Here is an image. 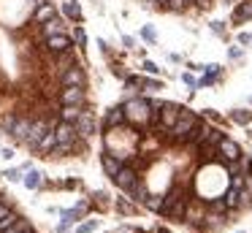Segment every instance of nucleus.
I'll return each instance as SVG.
<instances>
[{
    "instance_id": "obj_1",
    "label": "nucleus",
    "mask_w": 252,
    "mask_h": 233,
    "mask_svg": "<svg viewBox=\"0 0 252 233\" xmlns=\"http://www.w3.org/2000/svg\"><path fill=\"white\" fill-rule=\"evenodd\" d=\"M195 122H198V117H195L192 111H182L179 119H176V125L171 128V135H168V138H171V141H182V144H185L187 133L192 130V125H195Z\"/></svg>"
},
{
    "instance_id": "obj_2",
    "label": "nucleus",
    "mask_w": 252,
    "mask_h": 233,
    "mask_svg": "<svg viewBox=\"0 0 252 233\" xmlns=\"http://www.w3.org/2000/svg\"><path fill=\"white\" fill-rule=\"evenodd\" d=\"M138 179H141V176H138V173L133 171L130 166H125V163H122L120 173H117V176H114V184H117V187H120V190H125V193H130V190H133V187H136V184H138Z\"/></svg>"
},
{
    "instance_id": "obj_3",
    "label": "nucleus",
    "mask_w": 252,
    "mask_h": 233,
    "mask_svg": "<svg viewBox=\"0 0 252 233\" xmlns=\"http://www.w3.org/2000/svg\"><path fill=\"white\" fill-rule=\"evenodd\" d=\"M49 130H52V125H49V122H44V119H35V122L30 125V135L25 138V144H28L30 149H35V146L41 144V138H44V135L49 133Z\"/></svg>"
},
{
    "instance_id": "obj_4",
    "label": "nucleus",
    "mask_w": 252,
    "mask_h": 233,
    "mask_svg": "<svg viewBox=\"0 0 252 233\" xmlns=\"http://www.w3.org/2000/svg\"><path fill=\"white\" fill-rule=\"evenodd\" d=\"M55 133H57V144H73L79 138V130L73 122H60L55 128Z\"/></svg>"
},
{
    "instance_id": "obj_5",
    "label": "nucleus",
    "mask_w": 252,
    "mask_h": 233,
    "mask_svg": "<svg viewBox=\"0 0 252 233\" xmlns=\"http://www.w3.org/2000/svg\"><path fill=\"white\" fill-rule=\"evenodd\" d=\"M60 100H63V106H84V90L82 87H65Z\"/></svg>"
},
{
    "instance_id": "obj_6",
    "label": "nucleus",
    "mask_w": 252,
    "mask_h": 233,
    "mask_svg": "<svg viewBox=\"0 0 252 233\" xmlns=\"http://www.w3.org/2000/svg\"><path fill=\"white\" fill-rule=\"evenodd\" d=\"M206 133H209V125L203 122V119H198L195 125H192V130L187 133V138H185V144H192V146H198L203 138H206Z\"/></svg>"
},
{
    "instance_id": "obj_7",
    "label": "nucleus",
    "mask_w": 252,
    "mask_h": 233,
    "mask_svg": "<svg viewBox=\"0 0 252 233\" xmlns=\"http://www.w3.org/2000/svg\"><path fill=\"white\" fill-rule=\"evenodd\" d=\"M73 125H76L79 135H84V138H90V135L95 133V119H93V114H90V111H82V117H79Z\"/></svg>"
},
{
    "instance_id": "obj_8",
    "label": "nucleus",
    "mask_w": 252,
    "mask_h": 233,
    "mask_svg": "<svg viewBox=\"0 0 252 233\" xmlns=\"http://www.w3.org/2000/svg\"><path fill=\"white\" fill-rule=\"evenodd\" d=\"M46 46H49L52 52H57V54H65L68 49H71V38L63 35V33H57V35H49V38H46Z\"/></svg>"
},
{
    "instance_id": "obj_9",
    "label": "nucleus",
    "mask_w": 252,
    "mask_h": 233,
    "mask_svg": "<svg viewBox=\"0 0 252 233\" xmlns=\"http://www.w3.org/2000/svg\"><path fill=\"white\" fill-rule=\"evenodd\" d=\"M217 149H220V155H222L225 160H241V149H239V144H236V141H230V138H222Z\"/></svg>"
},
{
    "instance_id": "obj_10",
    "label": "nucleus",
    "mask_w": 252,
    "mask_h": 233,
    "mask_svg": "<svg viewBox=\"0 0 252 233\" xmlns=\"http://www.w3.org/2000/svg\"><path fill=\"white\" fill-rule=\"evenodd\" d=\"M63 84L65 87H84V70L79 68V65L68 68L65 73H63Z\"/></svg>"
},
{
    "instance_id": "obj_11",
    "label": "nucleus",
    "mask_w": 252,
    "mask_h": 233,
    "mask_svg": "<svg viewBox=\"0 0 252 233\" xmlns=\"http://www.w3.org/2000/svg\"><path fill=\"white\" fill-rule=\"evenodd\" d=\"M100 157H103V168H106V173H109V176L114 179L117 173H120V168H122V160H120L117 155H111V152H103Z\"/></svg>"
},
{
    "instance_id": "obj_12",
    "label": "nucleus",
    "mask_w": 252,
    "mask_h": 233,
    "mask_svg": "<svg viewBox=\"0 0 252 233\" xmlns=\"http://www.w3.org/2000/svg\"><path fill=\"white\" fill-rule=\"evenodd\" d=\"M30 125H33L30 119H14V125H11V135H14L17 141H25V138L30 135Z\"/></svg>"
},
{
    "instance_id": "obj_13",
    "label": "nucleus",
    "mask_w": 252,
    "mask_h": 233,
    "mask_svg": "<svg viewBox=\"0 0 252 233\" xmlns=\"http://www.w3.org/2000/svg\"><path fill=\"white\" fill-rule=\"evenodd\" d=\"M179 198H185V190H182L179 184H176V187L171 190V193H165V195H163V209H160V214H168V209H171V206H174Z\"/></svg>"
},
{
    "instance_id": "obj_14",
    "label": "nucleus",
    "mask_w": 252,
    "mask_h": 233,
    "mask_svg": "<svg viewBox=\"0 0 252 233\" xmlns=\"http://www.w3.org/2000/svg\"><path fill=\"white\" fill-rule=\"evenodd\" d=\"M247 19H252V0H244V3L233 11V22H236V25H241V22H247Z\"/></svg>"
},
{
    "instance_id": "obj_15",
    "label": "nucleus",
    "mask_w": 252,
    "mask_h": 233,
    "mask_svg": "<svg viewBox=\"0 0 252 233\" xmlns=\"http://www.w3.org/2000/svg\"><path fill=\"white\" fill-rule=\"evenodd\" d=\"M57 146V133H55V128L49 130V133L44 135V138H41V144L35 146V149H41V152H52Z\"/></svg>"
},
{
    "instance_id": "obj_16",
    "label": "nucleus",
    "mask_w": 252,
    "mask_h": 233,
    "mask_svg": "<svg viewBox=\"0 0 252 233\" xmlns=\"http://www.w3.org/2000/svg\"><path fill=\"white\" fill-rule=\"evenodd\" d=\"M125 122V108H111L109 114H106V125L109 128H117V125Z\"/></svg>"
},
{
    "instance_id": "obj_17",
    "label": "nucleus",
    "mask_w": 252,
    "mask_h": 233,
    "mask_svg": "<svg viewBox=\"0 0 252 233\" xmlns=\"http://www.w3.org/2000/svg\"><path fill=\"white\" fill-rule=\"evenodd\" d=\"M185 214H187V198H179V200H176V203L168 209V214H165V217H174V220H182Z\"/></svg>"
},
{
    "instance_id": "obj_18",
    "label": "nucleus",
    "mask_w": 252,
    "mask_h": 233,
    "mask_svg": "<svg viewBox=\"0 0 252 233\" xmlns=\"http://www.w3.org/2000/svg\"><path fill=\"white\" fill-rule=\"evenodd\" d=\"M60 117H63V122H76L82 117V106H63Z\"/></svg>"
},
{
    "instance_id": "obj_19",
    "label": "nucleus",
    "mask_w": 252,
    "mask_h": 233,
    "mask_svg": "<svg viewBox=\"0 0 252 233\" xmlns=\"http://www.w3.org/2000/svg\"><path fill=\"white\" fill-rule=\"evenodd\" d=\"M130 195H133V200H138V203H147V198H149V190H147V184L138 179V184L130 190Z\"/></svg>"
},
{
    "instance_id": "obj_20",
    "label": "nucleus",
    "mask_w": 252,
    "mask_h": 233,
    "mask_svg": "<svg viewBox=\"0 0 252 233\" xmlns=\"http://www.w3.org/2000/svg\"><path fill=\"white\" fill-rule=\"evenodd\" d=\"M49 19H55V8H52L49 3L38 5V11H35V22H49Z\"/></svg>"
},
{
    "instance_id": "obj_21",
    "label": "nucleus",
    "mask_w": 252,
    "mask_h": 233,
    "mask_svg": "<svg viewBox=\"0 0 252 233\" xmlns=\"http://www.w3.org/2000/svg\"><path fill=\"white\" fill-rule=\"evenodd\" d=\"M225 203H228V209H239V206H241V190L230 187L228 193H225Z\"/></svg>"
},
{
    "instance_id": "obj_22",
    "label": "nucleus",
    "mask_w": 252,
    "mask_h": 233,
    "mask_svg": "<svg viewBox=\"0 0 252 233\" xmlns=\"http://www.w3.org/2000/svg\"><path fill=\"white\" fill-rule=\"evenodd\" d=\"M57 33H63V22H60V19L44 22V35H46V38H49V35H57Z\"/></svg>"
},
{
    "instance_id": "obj_23",
    "label": "nucleus",
    "mask_w": 252,
    "mask_h": 233,
    "mask_svg": "<svg viewBox=\"0 0 252 233\" xmlns=\"http://www.w3.org/2000/svg\"><path fill=\"white\" fill-rule=\"evenodd\" d=\"M209 211H214L217 217H222L225 211H228V203H225V198H214V200H209Z\"/></svg>"
},
{
    "instance_id": "obj_24",
    "label": "nucleus",
    "mask_w": 252,
    "mask_h": 233,
    "mask_svg": "<svg viewBox=\"0 0 252 233\" xmlns=\"http://www.w3.org/2000/svg\"><path fill=\"white\" fill-rule=\"evenodd\" d=\"M230 119L239 122V125H247L252 119V111H241V108H236V111H230Z\"/></svg>"
},
{
    "instance_id": "obj_25",
    "label": "nucleus",
    "mask_w": 252,
    "mask_h": 233,
    "mask_svg": "<svg viewBox=\"0 0 252 233\" xmlns=\"http://www.w3.org/2000/svg\"><path fill=\"white\" fill-rule=\"evenodd\" d=\"M25 228H30V222L22 220V217H17V222H14L11 228H6V231H0V233H22Z\"/></svg>"
},
{
    "instance_id": "obj_26",
    "label": "nucleus",
    "mask_w": 252,
    "mask_h": 233,
    "mask_svg": "<svg viewBox=\"0 0 252 233\" xmlns=\"http://www.w3.org/2000/svg\"><path fill=\"white\" fill-rule=\"evenodd\" d=\"M25 184H28L30 190H35V187H41V173L38 171H30L28 176H25Z\"/></svg>"
},
{
    "instance_id": "obj_27",
    "label": "nucleus",
    "mask_w": 252,
    "mask_h": 233,
    "mask_svg": "<svg viewBox=\"0 0 252 233\" xmlns=\"http://www.w3.org/2000/svg\"><path fill=\"white\" fill-rule=\"evenodd\" d=\"M147 206L160 214V209H163V195H149V198H147Z\"/></svg>"
},
{
    "instance_id": "obj_28",
    "label": "nucleus",
    "mask_w": 252,
    "mask_h": 233,
    "mask_svg": "<svg viewBox=\"0 0 252 233\" xmlns=\"http://www.w3.org/2000/svg\"><path fill=\"white\" fill-rule=\"evenodd\" d=\"M63 11H65L68 16H73V19H82V11H79L76 3H65V5H63Z\"/></svg>"
},
{
    "instance_id": "obj_29",
    "label": "nucleus",
    "mask_w": 252,
    "mask_h": 233,
    "mask_svg": "<svg viewBox=\"0 0 252 233\" xmlns=\"http://www.w3.org/2000/svg\"><path fill=\"white\" fill-rule=\"evenodd\" d=\"M244 184H247L244 173H233V179H230V187H233V190H244Z\"/></svg>"
},
{
    "instance_id": "obj_30",
    "label": "nucleus",
    "mask_w": 252,
    "mask_h": 233,
    "mask_svg": "<svg viewBox=\"0 0 252 233\" xmlns=\"http://www.w3.org/2000/svg\"><path fill=\"white\" fill-rule=\"evenodd\" d=\"M141 87H147V90H163V81H158V79H141Z\"/></svg>"
},
{
    "instance_id": "obj_31",
    "label": "nucleus",
    "mask_w": 252,
    "mask_h": 233,
    "mask_svg": "<svg viewBox=\"0 0 252 233\" xmlns=\"http://www.w3.org/2000/svg\"><path fill=\"white\" fill-rule=\"evenodd\" d=\"M165 8H168V11H185L187 8V0H168Z\"/></svg>"
},
{
    "instance_id": "obj_32",
    "label": "nucleus",
    "mask_w": 252,
    "mask_h": 233,
    "mask_svg": "<svg viewBox=\"0 0 252 233\" xmlns=\"http://www.w3.org/2000/svg\"><path fill=\"white\" fill-rule=\"evenodd\" d=\"M203 70H206V76H220L222 73V65L212 63V65H203Z\"/></svg>"
},
{
    "instance_id": "obj_33",
    "label": "nucleus",
    "mask_w": 252,
    "mask_h": 233,
    "mask_svg": "<svg viewBox=\"0 0 252 233\" xmlns=\"http://www.w3.org/2000/svg\"><path fill=\"white\" fill-rule=\"evenodd\" d=\"M95 228H98V222L90 220V222H84V225H79V228H76V233H93Z\"/></svg>"
},
{
    "instance_id": "obj_34",
    "label": "nucleus",
    "mask_w": 252,
    "mask_h": 233,
    "mask_svg": "<svg viewBox=\"0 0 252 233\" xmlns=\"http://www.w3.org/2000/svg\"><path fill=\"white\" fill-rule=\"evenodd\" d=\"M14 222H17V217L14 214H8V217H3V220H0V231H6V228H11Z\"/></svg>"
},
{
    "instance_id": "obj_35",
    "label": "nucleus",
    "mask_w": 252,
    "mask_h": 233,
    "mask_svg": "<svg viewBox=\"0 0 252 233\" xmlns=\"http://www.w3.org/2000/svg\"><path fill=\"white\" fill-rule=\"evenodd\" d=\"M228 57H230V60H241V57H244V52H241L239 46H230V49H228Z\"/></svg>"
},
{
    "instance_id": "obj_36",
    "label": "nucleus",
    "mask_w": 252,
    "mask_h": 233,
    "mask_svg": "<svg viewBox=\"0 0 252 233\" xmlns=\"http://www.w3.org/2000/svg\"><path fill=\"white\" fill-rule=\"evenodd\" d=\"M141 35L147 38L149 43H155V30H152V27H149V25H147V27H144V30H141Z\"/></svg>"
},
{
    "instance_id": "obj_37",
    "label": "nucleus",
    "mask_w": 252,
    "mask_h": 233,
    "mask_svg": "<svg viewBox=\"0 0 252 233\" xmlns=\"http://www.w3.org/2000/svg\"><path fill=\"white\" fill-rule=\"evenodd\" d=\"M144 70H147V73H158L160 68H158V65L152 63V60H144Z\"/></svg>"
},
{
    "instance_id": "obj_38",
    "label": "nucleus",
    "mask_w": 252,
    "mask_h": 233,
    "mask_svg": "<svg viewBox=\"0 0 252 233\" xmlns=\"http://www.w3.org/2000/svg\"><path fill=\"white\" fill-rule=\"evenodd\" d=\"M125 84L127 87H141V79H138V76H125Z\"/></svg>"
},
{
    "instance_id": "obj_39",
    "label": "nucleus",
    "mask_w": 252,
    "mask_h": 233,
    "mask_svg": "<svg viewBox=\"0 0 252 233\" xmlns=\"http://www.w3.org/2000/svg\"><path fill=\"white\" fill-rule=\"evenodd\" d=\"M117 209L125 211V214H133V206H130V203H125V200H120V203H117Z\"/></svg>"
},
{
    "instance_id": "obj_40",
    "label": "nucleus",
    "mask_w": 252,
    "mask_h": 233,
    "mask_svg": "<svg viewBox=\"0 0 252 233\" xmlns=\"http://www.w3.org/2000/svg\"><path fill=\"white\" fill-rule=\"evenodd\" d=\"M182 81H185V84H190V87H195V84H198V81H195V79H192V76H190V73H182Z\"/></svg>"
},
{
    "instance_id": "obj_41",
    "label": "nucleus",
    "mask_w": 252,
    "mask_h": 233,
    "mask_svg": "<svg viewBox=\"0 0 252 233\" xmlns=\"http://www.w3.org/2000/svg\"><path fill=\"white\" fill-rule=\"evenodd\" d=\"M239 41H241V43H252V33H241Z\"/></svg>"
},
{
    "instance_id": "obj_42",
    "label": "nucleus",
    "mask_w": 252,
    "mask_h": 233,
    "mask_svg": "<svg viewBox=\"0 0 252 233\" xmlns=\"http://www.w3.org/2000/svg\"><path fill=\"white\" fill-rule=\"evenodd\" d=\"M8 214H11V209H8L6 203H0V220H3V217H8Z\"/></svg>"
},
{
    "instance_id": "obj_43",
    "label": "nucleus",
    "mask_w": 252,
    "mask_h": 233,
    "mask_svg": "<svg viewBox=\"0 0 252 233\" xmlns=\"http://www.w3.org/2000/svg\"><path fill=\"white\" fill-rule=\"evenodd\" d=\"M6 176L11 179V182H19V179H22V176H19V171H6Z\"/></svg>"
},
{
    "instance_id": "obj_44",
    "label": "nucleus",
    "mask_w": 252,
    "mask_h": 233,
    "mask_svg": "<svg viewBox=\"0 0 252 233\" xmlns=\"http://www.w3.org/2000/svg\"><path fill=\"white\" fill-rule=\"evenodd\" d=\"M76 41H79V43H84V41H87V35H84V30H76Z\"/></svg>"
},
{
    "instance_id": "obj_45",
    "label": "nucleus",
    "mask_w": 252,
    "mask_h": 233,
    "mask_svg": "<svg viewBox=\"0 0 252 233\" xmlns=\"http://www.w3.org/2000/svg\"><path fill=\"white\" fill-rule=\"evenodd\" d=\"M212 27H214V33H225V27H222V22H214V25H212Z\"/></svg>"
},
{
    "instance_id": "obj_46",
    "label": "nucleus",
    "mask_w": 252,
    "mask_h": 233,
    "mask_svg": "<svg viewBox=\"0 0 252 233\" xmlns=\"http://www.w3.org/2000/svg\"><path fill=\"white\" fill-rule=\"evenodd\" d=\"M158 5H160V8H165V5H168V0H158Z\"/></svg>"
},
{
    "instance_id": "obj_47",
    "label": "nucleus",
    "mask_w": 252,
    "mask_h": 233,
    "mask_svg": "<svg viewBox=\"0 0 252 233\" xmlns=\"http://www.w3.org/2000/svg\"><path fill=\"white\" fill-rule=\"evenodd\" d=\"M158 233H171V231H165V228H158Z\"/></svg>"
},
{
    "instance_id": "obj_48",
    "label": "nucleus",
    "mask_w": 252,
    "mask_h": 233,
    "mask_svg": "<svg viewBox=\"0 0 252 233\" xmlns=\"http://www.w3.org/2000/svg\"><path fill=\"white\" fill-rule=\"evenodd\" d=\"M147 3H149V5H158V0H147Z\"/></svg>"
},
{
    "instance_id": "obj_49",
    "label": "nucleus",
    "mask_w": 252,
    "mask_h": 233,
    "mask_svg": "<svg viewBox=\"0 0 252 233\" xmlns=\"http://www.w3.org/2000/svg\"><path fill=\"white\" fill-rule=\"evenodd\" d=\"M22 233H33V228H25V231Z\"/></svg>"
},
{
    "instance_id": "obj_50",
    "label": "nucleus",
    "mask_w": 252,
    "mask_h": 233,
    "mask_svg": "<svg viewBox=\"0 0 252 233\" xmlns=\"http://www.w3.org/2000/svg\"><path fill=\"white\" fill-rule=\"evenodd\" d=\"M195 3H201V5H206V0H195Z\"/></svg>"
},
{
    "instance_id": "obj_51",
    "label": "nucleus",
    "mask_w": 252,
    "mask_h": 233,
    "mask_svg": "<svg viewBox=\"0 0 252 233\" xmlns=\"http://www.w3.org/2000/svg\"><path fill=\"white\" fill-rule=\"evenodd\" d=\"M187 3H195V0H187Z\"/></svg>"
},
{
    "instance_id": "obj_52",
    "label": "nucleus",
    "mask_w": 252,
    "mask_h": 233,
    "mask_svg": "<svg viewBox=\"0 0 252 233\" xmlns=\"http://www.w3.org/2000/svg\"><path fill=\"white\" fill-rule=\"evenodd\" d=\"M250 103H252V98H250Z\"/></svg>"
}]
</instances>
